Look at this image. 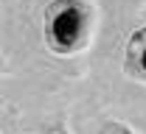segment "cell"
<instances>
[{
  "mask_svg": "<svg viewBox=\"0 0 146 134\" xmlns=\"http://www.w3.org/2000/svg\"><path fill=\"white\" fill-rule=\"evenodd\" d=\"M93 6L87 0H51L45 8V45L56 56L82 53L90 45Z\"/></svg>",
  "mask_w": 146,
  "mask_h": 134,
  "instance_id": "1",
  "label": "cell"
},
{
  "mask_svg": "<svg viewBox=\"0 0 146 134\" xmlns=\"http://www.w3.org/2000/svg\"><path fill=\"white\" fill-rule=\"evenodd\" d=\"M124 73L135 81L146 84V25L135 28L127 42V56H124Z\"/></svg>",
  "mask_w": 146,
  "mask_h": 134,
  "instance_id": "2",
  "label": "cell"
},
{
  "mask_svg": "<svg viewBox=\"0 0 146 134\" xmlns=\"http://www.w3.org/2000/svg\"><path fill=\"white\" fill-rule=\"evenodd\" d=\"M107 134H132V131H127V129H110Z\"/></svg>",
  "mask_w": 146,
  "mask_h": 134,
  "instance_id": "3",
  "label": "cell"
}]
</instances>
